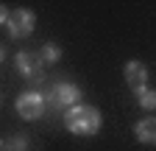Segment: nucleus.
I'll return each mask as SVG.
<instances>
[{"instance_id": "obj_1", "label": "nucleus", "mask_w": 156, "mask_h": 151, "mask_svg": "<svg viewBox=\"0 0 156 151\" xmlns=\"http://www.w3.org/2000/svg\"><path fill=\"white\" fill-rule=\"evenodd\" d=\"M64 126L78 137H95L103 126V115L92 104H75L73 109L64 112Z\"/></svg>"}, {"instance_id": "obj_2", "label": "nucleus", "mask_w": 156, "mask_h": 151, "mask_svg": "<svg viewBox=\"0 0 156 151\" xmlns=\"http://www.w3.org/2000/svg\"><path fill=\"white\" fill-rule=\"evenodd\" d=\"M81 87L73 81H53L45 92V112H67L75 104H81Z\"/></svg>"}, {"instance_id": "obj_3", "label": "nucleus", "mask_w": 156, "mask_h": 151, "mask_svg": "<svg viewBox=\"0 0 156 151\" xmlns=\"http://www.w3.org/2000/svg\"><path fill=\"white\" fill-rule=\"evenodd\" d=\"M14 109H17V115L23 120H39L45 115V98H42V92H36V90H25V92L17 95Z\"/></svg>"}, {"instance_id": "obj_4", "label": "nucleus", "mask_w": 156, "mask_h": 151, "mask_svg": "<svg viewBox=\"0 0 156 151\" xmlns=\"http://www.w3.org/2000/svg\"><path fill=\"white\" fill-rule=\"evenodd\" d=\"M14 64H17L20 76H23L25 81H31V84H39L42 76H45V62L39 59V53H34V50H20L14 56Z\"/></svg>"}, {"instance_id": "obj_5", "label": "nucleus", "mask_w": 156, "mask_h": 151, "mask_svg": "<svg viewBox=\"0 0 156 151\" xmlns=\"http://www.w3.org/2000/svg\"><path fill=\"white\" fill-rule=\"evenodd\" d=\"M6 28L14 39H23V36H31L34 28H36V14L31 9H14L9 11V20H6Z\"/></svg>"}, {"instance_id": "obj_6", "label": "nucleus", "mask_w": 156, "mask_h": 151, "mask_svg": "<svg viewBox=\"0 0 156 151\" xmlns=\"http://www.w3.org/2000/svg\"><path fill=\"white\" fill-rule=\"evenodd\" d=\"M123 76H126V84H128V90L134 92H142L145 87H148V67L142 64V62H126V67H123Z\"/></svg>"}, {"instance_id": "obj_7", "label": "nucleus", "mask_w": 156, "mask_h": 151, "mask_svg": "<svg viewBox=\"0 0 156 151\" xmlns=\"http://www.w3.org/2000/svg\"><path fill=\"white\" fill-rule=\"evenodd\" d=\"M134 134H136V140H140L142 145H153L156 143V118H142L140 123L134 126Z\"/></svg>"}, {"instance_id": "obj_8", "label": "nucleus", "mask_w": 156, "mask_h": 151, "mask_svg": "<svg viewBox=\"0 0 156 151\" xmlns=\"http://www.w3.org/2000/svg\"><path fill=\"white\" fill-rule=\"evenodd\" d=\"M58 56H62V48H58L56 42H45L42 50H39V59H42L45 64H56V62H58Z\"/></svg>"}, {"instance_id": "obj_9", "label": "nucleus", "mask_w": 156, "mask_h": 151, "mask_svg": "<svg viewBox=\"0 0 156 151\" xmlns=\"http://www.w3.org/2000/svg\"><path fill=\"white\" fill-rule=\"evenodd\" d=\"M136 98H140V106H142V109H148V112L156 109V92H153L151 87H145L142 92H136Z\"/></svg>"}, {"instance_id": "obj_10", "label": "nucleus", "mask_w": 156, "mask_h": 151, "mask_svg": "<svg viewBox=\"0 0 156 151\" xmlns=\"http://www.w3.org/2000/svg\"><path fill=\"white\" fill-rule=\"evenodd\" d=\"M6 148H9V151H28V140L17 134V137H11V140H6Z\"/></svg>"}, {"instance_id": "obj_11", "label": "nucleus", "mask_w": 156, "mask_h": 151, "mask_svg": "<svg viewBox=\"0 0 156 151\" xmlns=\"http://www.w3.org/2000/svg\"><path fill=\"white\" fill-rule=\"evenodd\" d=\"M6 20H9V9L0 3V25H6Z\"/></svg>"}, {"instance_id": "obj_12", "label": "nucleus", "mask_w": 156, "mask_h": 151, "mask_svg": "<svg viewBox=\"0 0 156 151\" xmlns=\"http://www.w3.org/2000/svg\"><path fill=\"white\" fill-rule=\"evenodd\" d=\"M3 56H6V48H3V45H0V62H3Z\"/></svg>"}, {"instance_id": "obj_13", "label": "nucleus", "mask_w": 156, "mask_h": 151, "mask_svg": "<svg viewBox=\"0 0 156 151\" xmlns=\"http://www.w3.org/2000/svg\"><path fill=\"white\" fill-rule=\"evenodd\" d=\"M0 151H9V148H6V140H0Z\"/></svg>"}]
</instances>
